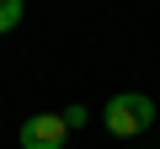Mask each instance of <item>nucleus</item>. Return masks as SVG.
Wrapping results in <instances>:
<instances>
[{
  "mask_svg": "<svg viewBox=\"0 0 160 149\" xmlns=\"http://www.w3.org/2000/svg\"><path fill=\"white\" fill-rule=\"evenodd\" d=\"M69 128H64V112H38L22 123V149H64Z\"/></svg>",
  "mask_w": 160,
  "mask_h": 149,
  "instance_id": "nucleus-2",
  "label": "nucleus"
},
{
  "mask_svg": "<svg viewBox=\"0 0 160 149\" xmlns=\"http://www.w3.org/2000/svg\"><path fill=\"white\" fill-rule=\"evenodd\" d=\"M22 27V0H0V37Z\"/></svg>",
  "mask_w": 160,
  "mask_h": 149,
  "instance_id": "nucleus-3",
  "label": "nucleus"
},
{
  "mask_svg": "<svg viewBox=\"0 0 160 149\" xmlns=\"http://www.w3.org/2000/svg\"><path fill=\"white\" fill-rule=\"evenodd\" d=\"M64 128H69V133L86 128V107H69V112H64Z\"/></svg>",
  "mask_w": 160,
  "mask_h": 149,
  "instance_id": "nucleus-4",
  "label": "nucleus"
},
{
  "mask_svg": "<svg viewBox=\"0 0 160 149\" xmlns=\"http://www.w3.org/2000/svg\"><path fill=\"white\" fill-rule=\"evenodd\" d=\"M155 123V101L144 96V91H123V96H112L107 101V133H118V138H133L139 128H149Z\"/></svg>",
  "mask_w": 160,
  "mask_h": 149,
  "instance_id": "nucleus-1",
  "label": "nucleus"
}]
</instances>
